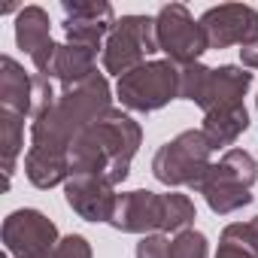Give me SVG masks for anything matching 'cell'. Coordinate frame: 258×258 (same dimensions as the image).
<instances>
[{"instance_id": "5", "label": "cell", "mask_w": 258, "mask_h": 258, "mask_svg": "<svg viewBox=\"0 0 258 258\" xmlns=\"http://www.w3.org/2000/svg\"><path fill=\"white\" fill-rule=\"evenodd\" d=\"M115 94L131 112H155L179 97V64L161 58L146 61L137 70L124 73L115 85Z\"/></svg>"}, {"instance_id": "3", "label": "cell", "mask_w": 258, "mask_h": 258, "mask_svg": "<svg viewBox=\"0 0 258 258\" xmlns=\"http://www.w3.org/2000/svg\"><path fill=\"white\" fill-rule=\"evenodd\" d=\"M258 182V161L246 149H225L219 161H213L210 173L201 182V195L216 216H231L252 204V185Z\"/></svg>"}, {"instance_id": "23", "label": "cell", "mask_w": 258, "mask_h": 258, "mask_svg": "<svg viewBox=\"0 0 258 258\" xmlns=\"http://www.w3.org/2000/svg\"><path fill=\"white\" fill-rule=\"evenodd\" d=\"M210 70H213V67H207V64H201V61L179 67V100H195V103H198V97H201V91H204V85H207Z\"/></svg>"}, {"instance_id": "12", "label": "cell", "mask_w": 258, "mask_h": 258, "mask_svg": "<svg viewBox=\"0 0 258 258\" xmlns=\"http://www.w3.org/2000/svg\"><path fill=\"white\" fill-rule=\"evenodd\" d=\"M16 43L19 49L31 58L34 70L43 73L52 52H55V40H52V22H49V13L43 7H25L19 10L16 16Z\"/></svg>"}, {"instance_id": "10", "label": "cell", "mask_w": 258, "mask_h": 258, "mask_svg": "<svg viewBox=\"0 0 258 258\" xmlns=\"http://www.w3.org/2000/svg\"><path fill=\"white\" fill-rule=\"evenodd\" d=\"M109 225L121 234H161L164 231V195L137 188L124 191L115 201V213Z\"/></svg>"}, {"instance_id": "6", "label": "cell", "mask_w": 258, "mask_h": 258, "mask_svg": "<svg viewBox=\"0 0 258 258\" xmlns=\"http://www.w3.org/2000/svg\"><path fill=\"white\" fill-rule=\"evenodd\" d=\"M158 52V40H155V19L149 16H121L106 43H103V70L112 76H124L137 70L140 64H146L149 55Z\"/></svg>"}, {"instance_id": "29", "label": "cell", "mask_w": 258, "mask_h": 258, "mask_svg": "<svg viewBox=\"0 0 258 258\" xmlns=\"http://www.w3.org/2000/svg\"><path fill=\"white\" fill-rule=\"evenodd\" d=\"M252 228H255V231H258V216H255V219H252Z\"/></svg>"}, {"instance_id": "17", "label": "cell", "mask_w": 258, "mask_h": 258, "mask_svg": "<svg viewBox=\"0 0 258 258\" xmlns=\"http://www.w3.org/2000/svg\"><path fill=\"white\" fill-rule=\"evenodd\" d=\"M25 173L37 188H55L70 179V155L31 146L25 152Z\"/></svg>"}, {"instance_id": "8", "label": "cell", "mask_w": 258, "mask_h": 258, "mask_svg": "<svg viewBox=\"0 0 258 258\" xmlns=\"http://www.w3.org/2000/svg\"><path fill=\"white\" fill-rule=\"evenodd\" d=\"M0 234H4V246L13 258H49L61 243L58 225L46 213L31 207L10 213Z\"/></svg>"}, {"instance_id": "24", "label": "cell", "mask_w": 258, "mask_h": 258, "mask_svg": "<svg viewBox=\"0 0 258 258\" xmlns=\"http://www.w3.org/2000/svg\"><path fill=\"white\" fill-rule=\"evenodd\" d=\"M222 240L225 243H237V246H243V249L258 255V231L252 228V222H231V225H225Z\"/></svg>"}, {"instance_id": "30", "label": "cell", "mask_w": 258, "mask_h": 258, "mask_svg": "<svg viewBox=\"0 0 258 258\" xmlns=\"http://www.w3.org/2000/svg\"><path fill=\"white\" fill-rule=\"evenodd\" d=\"M255 109H258V97H255Z\"/></svg>"}, {"instance_id": "20", "label": "cell", "mask_w": 258, "mask_h": 258, "mask_svg": "<svg viewBox=\"0 0 258 258\" xmlns=\"http://www.w3.org/2000/svg\"><path fill=\"white\" fill-rule=\"evenodd\" d=\"M198 213H195V204L179 195V191H167L164 195V231L161 234H179V231H188L195 225Z\"/></svg>"}, {"instance_id": "19", "label": "cell", "mask_w": 258, "mask_h": 258, "mask_svg": "<svg viewBox=\"0 0 258 258\" xmlns=\"http://www.w3.org/2000/svg\"><path fill=\"white\" fill-rule=\"evenodd\" d=\"M118 22V19H115ZM115 22H85V19H64V37L70 46H79V49H91L97 52L100 43H106L109 31Z\"/></svg>"}, {"instance_id": "21", "label": "cell", "mask_w": 258, "mask_h": 258, "mask_svg": "<svg viewBox=\"0 0 258 258\" xmlns=\"http://www.w3.org/2000/svg\"><path fill=\"white\" fill-rule=\"evenodd\" d=\"M67 19H85V22H115V10L106 0H64Z\"/></svg>"}, {"instance_id": "28", "label": "cell", "mask_w": 258, "mask_h": 258, "mask_svg": "<svg viewBox=\"0 0 258 258\" xmlns=\"http://www.w3.org/2000/svg\"><path fill=\"white\" fill-rule=\"evenodd\" d=\"M240 61H243L246 70H258V40L240 49Z\"/></svg>"}, {"instance_id": "18", "label": "cell", "mask_w": 258, "mask_h": 258, "mask_svg": "<svg viewBox=\"0 0 258 258\" xmlns=\"http://www.w3.org/2000/svg\"><path fill=\"white\" fill-rule=\"evenodd\" d=\"M22 146H25V115L0 109V158H4L7 188L13 182V173H16V161L22 155Z\"/></svg>"}, {"instance_id": "14", "label": "cell", "mask_w": 258, "mask_h": 258, "mask_svg": "<svg viewBox=\"0 0 258 258\" xmlns=\"http://www.w3.org/2000/svg\"><path fill=\"white\" fill-rule=\"evenodd\" d=\"M34 73H25V67L10 55L0 58V109L28 118L34 112Z\"/></svg>"}, {"instance_id": "27", "label": "cell", "mask_w": 258, "mask_h": 258, "mask_svg": "<svg viewBox=\"0 0 258 258\" xmlns=\"http://www.w3.org/2000/svg\"><path fill=\"white\" fill-rule=\"evenodd\" d=\"M216 258H258V255L249 252V249H243V246H237V243H225V240H222Z\"/></svg>"}, {"instance_id": "1", "label": "cell", "mask_w": 258, "mask_h": 258, "mask_svg": "<svg viewBox=\"0 0 258 258\" xmlns=\"http://www.w3.org/2000/svg\"><path fill=\"white\" fill-rule=\"evenodd\" d=\"M140 124L121 112L109 109L100 121L73 140L70 146V176H106L112 185L124 182L131 173V161L140 149Z\"/></svg>"}, {"instance_id": "2", "label": "cell", "mask_w": 258, "mask_h": 258, "mask_svg": "<svg viewBox=\"0 0 258 258\" xmlns=\"http://www.w3.org/2000/svg\"><path fill=\"white\" fill-rule=\"evenodd\" d=\"M109 109H112V91L103 73H94L85 82L58 88V100L31 121V146L70 155L73 140L85 127L100 121Z\"/></svg>"}, {"instance_id": "25", "label": "cell", "mask_w": 258, "mask_h": 258, "mask_svg": "<svg viewBox=\"0 0 258 258\" xmlns=\"http://www.w3.org/2000/svg\"><path fill=\"white\" fill-rule=\"evenodd\" d=\"M49 258H91V246L82 234H67V237H61L58 249Z\"/></svg>"}, {"instance_id": "11", "label": "cell", "mask_w": 258, "mask_h": 258, "mask_svg": "<svg viewBox=\"0 0 258 258\" xmlns=\"http://www.w3.org/2000/svg\"><path fill=\"white\" fill-rule=\"evenodd\" d=\"M64 201L85 222H109L118 195L106 176H70L64 182Z\"/></svg>"}, {"instance_id": "31", "label": "cell", "mask_w": 258, "mask_h": 258, "mask_svg": "<svg viewBox=\"0 0 258 258\" xmlns=\"http://www.w3.org/2000/svg\"><path fill=\"white\" fill-rule=\"evenodd\" d=\"M4 258H10V255H4Z\"/></svg>"}, {"instance_id": "9", "label": "cell", "mask_w": 258, "mask_h": 258, "mask_svg": "<svg viewBox=\"0 0 258 258\" xmlns=\"http://www.w3.org/2000/svg\"><path fill=\"white\" fill-rule=\"evenodd\" d=\"M198 22L210 40V49H228V46L243 49L258 40V10H252L246 4L210 7Z\"/></svg>"}, {"instance_id": "16", "label": "cell", "mask_w": 258, "mask_h": 258, "mask_svg": "<svg viewBox=\"0 0 258 258\" xmlns=\"http://www.w3.org/2000/svg\"><path fill=\"white\" fill-rule=\"evenodd\" d=\"M249 127V112L243 103H231V106H219V109H210L204 112V137L207 143L216 149H225V146H234L240 140V134H246Z\"/></svg>"}, {"instance_id": "26", "label": "cell", "mask_w": 258, "mask_h": 258, "mask_svg": "<svg viewBox=\"0 0 258 258\" xmlns=\"http://www.w3.org/2000/svg\"><path fill=\"white\" fill-rule=\"evenodd\" d=\"M137 258H170V240H167V234H146L137 243Z\"/></svg>"}, {"instance_id": "22", "label": "cell", "mask_w": 258, "mask_h": 258, "mask_svg": "<svg viewBox=\"0 0 258 258\" xmlns=\"http://www.w3.org/2000/svg\"><path fill=\"white\" fill-rule=\"evenodd\" d=\"M170 258H210V243L195 228L179 231L170 240Z\"/></svg>"}, {"instance_id": "7", "label": "cell", "mask_w": 258, "mask_h": 258, "mask_svg": "<svg viewBox=\"0 0 258 258\" xmlns=\"http://www.w3.org/2000/svg\"><path fill=\"white\" fill-rule=\"evenodd\" d=\"M155 40H158V52L167 55V61L185 67L201 61L204 52H210V40L201 28V22H195V16L188 13L185 4H170L161 7L155 16Z\"/></svg>"}, {"instance_id": "4", "label": "cell", "mask_w": 258, "mask_h": 258, "mask_svg": "<svg viewBox=\"0 0 258 258\" xmlns=\"http://www.w3.org/2000/svg\"><path fill=\"white\" fill-rule=\"evenodd\" d=\"M213 167V146L207 143L204 131H182L167 140L152 158V176L167 188H191L198 191L204 176Z\"/></svg>"}, {"instance_id": "15", "label": "cell", "mask_w": 258, "mask_h": 258, "mask_svg": "<svg viewBox=\"0 0 258 258\" xmlns=\"http://www.w3.org/2000/svg\"><path fill=\"white\" fill-rule=\"evenodd\" d=\"M94 61H97V52L79 49V46H70V43H58L40 76H49L52 82L67 88V85H76V82H85L88 76H94L97 73Z\"/></svg>"}, {"instance_id": "13", "label": "cell", "mask_w": 258, "mask_h": 258, "mask_svg": "<svg viewBox=\"0 0 258 258\" xmlns=\"http://www.w3.org/2000/svg\"><path fill=\"white\" fill-rule=\"evenodd\" d=\"M249 88H252V73L246 67H234V64L213 67L210 76H207V85L198 97V106L204 112H210V109H219V106L243 103Z\"/></svg>"}]
</instances>
